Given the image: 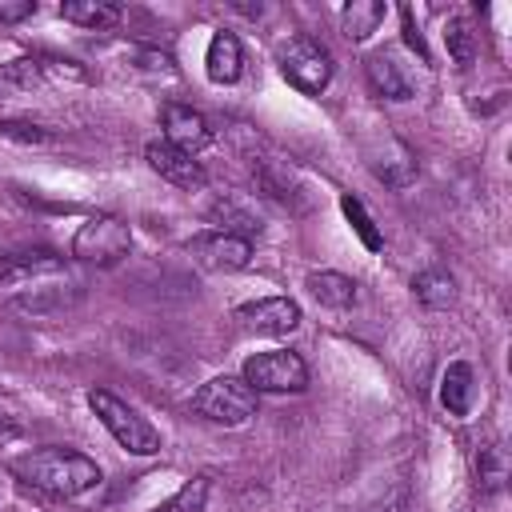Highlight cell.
Wrapping results in <instances>:
<instances>
[{
  "instance_id": "obj_23",
  "label": "cell",
  "mask_w": 512,
  "mask_h": 512,
  "mask_svg": "<svg viewBox=\"0 0 512 512\" xmlns=\"http://www.w3.org/2000/svg\"><path fill=\"white\" fill-rule=\"evenodd\" d=\"M444 44H448V56L460 64V68H468L472 60H476V32H472V24L468 20H448V28H444Z\"/></svg>"
},
{
  "instance_id": "obj_7",
  "label": "cell",
  "mask_w": 512,
  "mask_h": 512,
  "mask_svg": "<svg viewBox=\"0 0 512 512\" xmlns=\"http://www.w3.org/2000/svg\"><path fill=\"white\" fill-rule=\"evenodd\" d=\"M188 252H192L204 268L236 272V268H248V260H252V240L216 228V232H200V236H192V240H188Z\"/></svg>"
},
{
  "instance_id": "obj_12",
  "label": "cell",
  "mask_w": 512,
  "mask_h": 512,
  "mask_svg": "<svg viewBox=\"0 0 512 512\" xmlns=\"http://www.w3.org/2000/svg\"><path fill=\"white\" fill-rule=\"evenodd\" d=\"M368 84L384 100H412V80H408L404 64L392 52H372L368 56Z\"/></svg>"
},
{
  "instance_id": "obj_18",
  "label": "cell",
  "mask_w": 512,
  "mask_h": 512,
  "mask_svg": "<svg viewBox=\"0 0 512 512\" xmlns=\"http://www.w3.org/2000/svg\"><path fill=\"white\" fill-rule=\"evenodd\" d=\"M412 292L420 304L428 308H448L456 300V280L444 272V268H424L416 280H412Z\"/></svg>"
},
{
  "instance_id": "obj_9",
  "label": "cell",
  "mask_w": 512,
  "mask_h": 512,
  "mask_svg": "<svg viewBox=\"0 0 512 512\" xmlns=\"http://www.w3.org/2000/svg\"><path fill=\"white\" fill-rule=\"evenodd\" d=\"M144 156H148V168L152 172H160L168 184H176V188H204L208 184V172L200 168V160H192L188 152H180V148H172L168 140H152L148 148H144Z\"/></svg>"
},
{
  "instance_id": "obj_26",
  "label": "cell",
  "mask_w": 512,
  "mask_h": 512,
  "mask_svg": "<svg viewBox=\"0 0 512 512\" xmlns=\"http://www.w3.org/2000/svg\"><path fill=\"white\" fill-rule=\"evenodd\" d=\"M0 136L20 140V144H44L48 140V132H40L36 124H16V120H0Z\"/></svg>"
},
{
  "instance_id": "obj_6",
  "label": "cell",
  "mask_w": 512,
  "mask_h": 512,
  "mask_svg": "<svg viewBox=\"0 0 512 512\" xmlns=\"http://www.w3.org/2000/svg\"><path fill=\"white\" fill-rule=\"evenodd\" d=\"M252 392H304L308 384V364L288 352V348H276V352H256L244 360V376H240Z\"/></svg>"
},
{
  "instance_id": "obj_10",
  "label": "cell",
  "mask_w": 512,
  "mask_h": 512,
  "mask_svg": "<svg viewBox=\"0 0 512 512\" xmlns=\"http://www.w3.org/2000/svg\"><path fill=\"white\" fill-rule=\"evenodd\" d=\"M160 120H164V140H168L172 148L188 152V156H196L200 148L212 144V128H208V120H204L200 112H192L188 104H168Z\"/></svg>"
},
{
  "instance_id": "obj_13",
  "label": "cell",
  "mask_w": 512,
  "mask_h": 512,
  "mask_svg": "<svg viewBox=\"0 0 512 512\" xmlns=\"http://www.w3.org/2000/svg\"><path fill=\"white\" fill-rule=\"evenodd\" d=\"M204 68H208V80H216V84H232V80H240V68H244L240 40H236L232 32H216V36L208 40Z\"/></svg>"
},
{
  "instance_id": "obj_16",
  "label": "cell",
  "mask_w": 512,
  "mask_h": 512,
  "mask_svg": "<svg viewBox=\"0 0 512 512\" xmlns=\"http://www.w3.org/2000/svg\"><path fill=\"white\" fill-rule=\"evenodd\" d=\"M384 16H388V8L380 0H352V4H344L340 24H344V36L348 40H368L384 24Z\"/></svg>"
},
{
  "instance_id": "obj_5",
  "label": "cell",
  "mask_w": 512,
  "mask_h": 512,
  "mask_svg": "<svg viewBox=\"0 0 512 512\" xmlns=\"http://www.w3.org/2000/svg\"><path fill=\"white\" fill-rule=\"evenodd\" d=\"M280 72L304 96H320L328 88V80H332V56L316 40L292 36L288 44H280Z\"/></svg>"
},
{
  "instance_id": "obj_14",
  "label": "cell",
  "mask_w": 512,
  "mask_h": 512,
  "mask_svg": "<svg viewBox=\"0 0 512 512\" xmlns=\"http://www.w3.org/2000/svg\"><path fill=\"white\" fill-rule=\"evenodd\" d=\"M384 148H388V152H368V164H372V172H376L384 184L404 188V184L416 176V160H412V152H408L400 140H392V136H384Z\"/></svg>"
},
{
  "instance_id": "obj_27",
  "label": "cell",
  "mask_w": 512,
  "mask_h": 512,
  "mask_svg": "<svg viewBox=\"0 0 512 512\" xmlns=\"http://www.w3.org/2000/svg\"><path fill=\"white\" fill-rule=\"evenodd\" d=\"M40 60H12L8 68H4V76L8 80H16V84H24V88H32V84H40Z\"/></svg>"
},
{
  "instance_id": "obj_21",
  "label": "cell",
  "mask_w": 512,
  "mask_h": 512,
  "mask_svg": "<svg viewBox=\"0 0 512 512\" xmlns=\"http://www.w3.org/2000/svg\"><path fill=\"white\" fill-rule=\"evenodd\" d=\"M208 216L220 224V232H232V236H244V240H252V236L260 232V220H256V212L240 208L236 200H216V204L208 208Z\"/></svg>"
},
{
  "instance_id": "obj_8",
  "label": "cell",
  "mask_w": 512,
  "mask_h": 512,
  "mask_svg": "<svg viewBox=\"0 0 512 512\" xmlns=\"http://www.w3.org/2000/svg\"><path fill=\"white\" fill-rule=\"evenodd\" d=\"M236 320L252 332H264V336H284L300 324V304L288 300V296H264V300H248L236 308Z\"/></svg>"
},
{
  "instance_id": "obj_1",
  "label": "cell",
  "mask_w": 512,
  "mask_h": 512,
  "mask_svg": "<svg viewBox=\"0 0 512 512\" xmlns=\"http://www.w3.org/2000/svg\"><path fill=\"white\" fill-rule=\"evenodd\" d=\"M12 472L20 480H28L32 488L48 492V496H60V500H76L84 492H92L100 484V464L88 460L84 452H72V448H36L28 456H16L12 460Z\"/></svg>"
},
{
  "instance_id": "obj_28",
  "label": "cell",
  "mask_w": 512,
  "mask_h": 512,
  "mask_svg": "<svg viewBox=\"0 0 512 512\" xmlns=\"http://www.w3.org/2000/svg\"><path fill=\"white\" fill-rule=\"evenodd\" d=\"M32 12H36L32 0H0V24H16V20L32 16Z\"/></svg>"
},
{
  "instance_id": "obj_17",
  "label": "cell",
  "mask_w": 512,
  "mask_h": 512,
  "mask_svg": "<svg viewBox=\"0 0 512 512\" xmlns=\"http://www.w3.org/2000/svg\"><path fill=\"white\" fill-rule=\"evenodd\" d=\"M60 16L72 24H84V28H112V24H120L124 12H120V4H108V0H64Z\"/></svg>"
},
{
  "instance_id": "obj_3",
  "label": "cell",
  "mask_w": 512,
  "mask_h": 512,
  "mask_svg": "<svg viewBox=\"0 0 512 512\" xmlns=\"http://www.w3.org/2000/svg\"><path fill=\"white\" fill-rule=\"evenodd\" d=\"M192 408H196L200 416H208L212 424L236 428V424H244V420L256 412V392H252L240 376H212V380L192 396Z\"/></svg>"
},
{
  "instance_id": "obj_15",
  "label": "cell",
  "mask_w": 512,
  "mask_h": 512,
  "mask_svg": "<svg viewBox=\"0 0 512 512\" xmlns=\"http://www.w3.org/2000/svg\"><path fill=\"white\" fill-rule=\"evenodd\" d=\"M440 404L448 408V416H468L472 408V364L456 360L444 368L440 376Z\"/></svg>"
},
{
  "instance_id": "obj_24",
  "label": "cell",
  "mask_w": 512,
  "mask_h": 512,
  "mask_svg": "<svg viewBox=\"0 0 512 512\" xmlns=\"http://www.w3.org/2000/svg\"><path fill=\"white\" fill-rule=\"evenodd\" d=\"M204 500H208V480L196 476V480H188L172 500H164V504L152 508V512H204Z\"/></svg>"
},
{
  "instance_id": "obj_29",
  "label": "cell",
  "mask_w": 512,
  "mask_h": 512,
  "mask_svg": "<svg viewBox=\"0 0 512 512\" xmlns=\"http://www.w3.org/2000/svg\"><path fill=\"white\" fill-rule=\"evenodd\" d=\"M404 40L420 52V60H428V48H424V36L416 32V24H412V8H404Z\"/></svg>"
},
{
  "instance_id": "obj_22",
  "label": "cell",
  "mask_w": 512,
  "mask_h": 512,
  "mask_svg": "<svg viewBox=\"0 0 512 512\" xmlns=\"http://www.w3.org/2000/svg\"><path fill=\"white\" fill-rule=\"evenodd\" d=\"M504 480H508L504 448L484 444V448L476 452V484H480V492H500V488H504Z\"/></svg>"
},
{
  "instance_id": "obj_2",
  "label": "cell",
  "mask_w": 512,
  "mask_h": 512,
  "mask_svg": "<svg viewBox=\"0 0 512 512\" xmlns=\"http://www.w3.org/2000/svg\"><path fill=\"white\" fill-rule=\"evenodd\" d=\"M88 404H92L96 420L112 432V440H116L120 448H128V452H136V456L160 452V432H156L132 404H124L120 396H112V392H104V388H92V392H88Z\"/></svg>"
},
{
  "instance_id": "obj_30",
  "label": "cell",
  "mask_w": 512,
  "mask_h": 512,
  "mask_svg": "<svg viewBox=\"0 0 512 512\" xmlns=\"http://www.w3.org/2000/svg\"><path fill=\"white\" fill-rule=\"evenodd\" d=\"M16 436H20V424L0 408V444H4V440H16Z\"/></svg>"
},
{
  "instance_id": "obj_20",
  "label": "cell",
  "mask_w": 512,
  "mask_h": 512,
  "mask_svg": "<svg viewBox=\"0 0 512 512\" xmlns=\"http://www.w3.org/2000/svg\"><path fill=\"white\" fill-rule=\"evenodd\" d=\"M252 176H256V188H260L264 196H272L276 204H284V208H292V212H304V204L296 200V184H292V176H288L284 168L260 164V168H252Z\"/></svg>"
},
{
  "instance_id": "obj_11",
  "label": "cell",
  "mask_w": 512,
  "mask_h": 512,
  "mask_svg": "<svg viewBox=\"0 0 512 512\" xmlns=\"http://www.w3.org/2000/svg\"><path fill=\"white\" fill-rule=\"evenodd\" d=\"M64 272V256L48 248H28V252H0V284H24L32 276H52Z\"/></svg>"
},
{
  "instance_id": "obj_25",
  "label": "cell",
  "mask_w": 512,
  "mask_h": 512,
  "mask_svg": "<svg viewBox=\"0 0 512 512\" xmlns=\"http://www.w3.org/2000/svg\"><path fill=\"white\" fill-rule=\"evenodd\" d=\"M340 208H344V216H348V224L356 228V236L364 240V248H372V252H376V248H380L384 240H380V232H376V224H372V216L364 212V204H360L356 196H344V200H340Z\"/></svg>"
},
{
  "instance_id": "obj_19",
  "label": "cell",
  "mask_w": 512,
  "mask_h": 512,
  "mask_svg": "<svg viewBox=\"0 0 512 512\" xmlns=\"http://www.w3.org/2000/svg\"><path fill=\"white\" fill-rule=\"evenodd\" d=\"M308 292L324 304V308H348L356 300V284L340 272H312L308 276Z\"/></svg>"
},
{
  "instance_id": "obj_4",
  "label": "cell",
  "mask_w": 512,
  "mask_h": 512,
  "mask_svg": "<svg viewBox=\"0 0 512 512\" xmlns=\"http://www.w3.org/2000/svg\"><path fill=\"white\" fill-rule=\"evenodd\" d=\"M128 248H132V232L116 216H88L72 236V256L100 264V268L120 264L128 256Z\"/></svg>"
}]
</instances>
